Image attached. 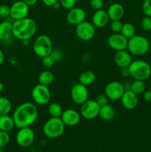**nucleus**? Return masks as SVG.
<instances>
[{
    "mask_svg": "<svg viewBox=\"0 0 151 152\" xmlns=\"http://www.w3.org/2000/svg\"><path fill=\"white\" fill-rule=\"evenodd\" d=\"M141 26L142 29L146 31H151V17L145 16L141 22Z\"/></svg>",
    "mask_w": 151,
    "mask_h": 152,
    "instance_id": "obj_34",
    "label": "nucleus"
},
{
    "mask_svg": "<svg viewBox=\"0 0 151 152\" xmlns=\"http://www.w3.org/2000/svg\"><path fill=\"white\" fill-rule=\"evenodd\" d=\"M130 76L135 80H147L151 75V67L149 64L144 60L132 61L128 67Z\"/></svg>",
    "mask_w": 151,
    "mask_h": 152,
    "instance_id": "obj_3",
    "label": "nucleus"
},
{
    "mask_svg": "<svg viewBox=\"0 0 151 152\" xmlns=\"http://www.w3.org/2000/svg\"><path fill=\"white\" fill-rule=\"evenodd\" d=\"M96 27L92 22L84 21L76 26V34L79 39L87 42L91 40L96 34Z\"/></svg>",
    "mask_w": 151,
    "mask_h": 152,
    "instance_id": "obj_8",
    "label": "nucleus"
},
{
    "mask_svg": "<svg viewBox=\"0 0 151 152\" xmlns=\"http://www.w3.org/2000/svg\"><path fill=\"white\" fill-rule=\"evenodd\" d=\"M123 23L121 20L112 21L110 24V29L113 33H120L122 28Z\"/></svg>",
    "mask_w": 151,
    "mask_h": 152,
    "instance_id": "obj_35",
    "label": "nucleus"
},
{
    "mask_svg": "<svg viewBox=\"0 0 151 152\" xmlns=\"http://www.w3.org/2000/svg\"><path fill=\"white\" fill-rule=\"evenodd\" d=\"M31 96L36 104L44 105L48 103L50 100L51 94L48 86L38 83L32 89Z\"/></svg>",
    "mask_w": 151,
    "mask_h": 152,
    "instance_id": "obj_7",
    "label": "nucleus"
},
{
    "mask_svg": "<svg viewBox=\"0 0 151 152\" xmlns=\"http://www.w3.org/2000/svg\"><path fill=\"white\" fill-rule=\"evenodd\" d=\"M63 111L62 105L58 102H52L47 108L48 114L51 117H61Z\"/></svg>",
    "mask_w": 151,
    "mask_h": 152,
    "instance_id": "obj_26",
    "label": "nucleus"
},
{
    "mask_svg": "<svg viewBox=\"0 0 151 152\" xmlns=\"http://www.w3.org/2000/svg\"><path fill=\"white\" fill-rule=\"evenodd\" d=\"M59 4L61 7L67 10H70L75 7L76 4V0H59Z\"/></svg>",
    "mask_w": 151,
    "mask_h": 152,
    "instance_id": "obj_33",
    "label": "nucleus"
},
{
    "mask_svg": "<svg viewBox=\"0 0 151 152\" xmlns=\"http://www.w3.org/2000/svg\"><path fill=\"white\" fill-rule=\"evenodd\" d=\"M35 140V133L30 127L19 129L16 135V142L19 146L26 148L32 145Z\"/></svg>",
    "mask_w": 151,
    "mask_h": 152,
    "instance_id": "obj_11",
    "label": "nucleus"
},
{
    "mask_svg": "<svg viewBox=\"0 0 151 152\" xmlns=\"http://www.w3.org/2000/svg\"><path fill=\"white\" fill-rule=\"evenodd\" d=\"M0 152H3V151H2V148H0Z\"/></svg>",
    "mask_w": 151,
    "mask_h": 152,
    "instance_id": "obj_46",
    "label": "nucleus"
},
{
    "mask_svg": "<svg viewBox=\"0 0 151 152\" xmlns=\"http://www.w3.org/2000/svg\"><path fill=\"white\" fill-rule=\"evenodd\" d=\"M38 116L36 105L30 102H25L18 105L13 113L15 127L22 129L30 127L36 123Z\"/></svg>",
    "mask_w": 151,
    "mask_h": 152,
    "instance_id": "obj_1",
    "label": "nucleus"
},
{
    "mask_svg": "<svg viewBox=\"0 0 151 152\" xmlns=\"http://www.w3.org/2000/svg\"><path fill=\"white\" fill-rule=\"evenodd\" d=\"M34 53L38 57H44L50 54L53 50V44L50 37L46 34H41L36 38L33 45Z\"/></svg>",
    "mask_w": 151,
    "mask_h": 152,
    "instance_id": "obj_6",
    "label": "nucleus"
},
{
    "mask_svg": "<svg viewBox=\"0 0 151 152\" xmlns=\"http://www.w3.org/2000/svg\"><path fill=\"white\" fill-rule=\"evenodd\" d=\"M120 74L122 77H130V71H129L128 68H120Z\"/></svg>",
    "mask_w": 151,
    "mask_h": 152,
    "instance_id": "obj_40",
    "label": "nucleus"
},
{
    "mask_svg": "<svg viewBox=\"0 0 151 152\" xmlns=\"http://www.w3.org/2000/svg\"><path fill=\"white\" fill-rule=\"evenodd\" d=\"M114 62L118 68H128L132 62L131 54L126 50L116 51L114 55Z\"/></svg>",
    "mask_w": 151,
    "mask_h": 152,
    "instance_id": "obj_18",
    "label": "nucleus"
},
{
    "mask_svg": "<svg viewBox=\"0 0 151 152\" xmlns=\"http://www.w3.org/2000/svg\"><path fill=\"white\" fill-rule=\"evenodd\" d=\"M107 44L113 50L119 51L127 48L128 39L121 33H113L108 37Z\"/></svg>",
    "mask_w": 151,
    "mask_h": 152,
    "instance_id": "obj_14",
    "label": "nucleus"
},
{
    "mask_svg": "<svg viewBox=\"0 0 151 152\" xmlns=\"http://www.w3.org/2000/svg\"><path fill=\"white\" fill-rule=\"evenodd\" d=\"M142 11L147 16L151 17V0H144L142 4Z\"/></svg>",
    "mask_w": 151,
    "mask_h": 152,
    "instance_id": "obj_36",
    "label": "nucleus"
},
{
    "mask_svg": "<svg viewBox=\"0 0 151 152\" xmlns=\"http://www.w3.org/2000/svg\"><path fill=\"white\" fill-rule=\"evenodd\" d=\"M99 116L105 121H110L115 117V108L110 104H107L101 107Z\"/></svg>",
    "mask_w": 151,
    "mask_h": 152,
    "instance_id": "obj_22",
    "label": "nucleus"
},
{
    "mask_svg": "<svg viewBox=\"0 0 151 152\" xmlns=\"http://www.w3.org/2000/svg\"><path fill=\"white\" fill-rule=\"evenodd\" d=\"M4 59H5V56H4V52L0 49V65H2L3 62H4Z\"/></svg>",
    "mask_w": 151,
    "mask_h": 152,
    "instance_id": "obj_44",
    "label": "nucleus"
},
{
    "mask_svg": "<svg viewBox=\"0 0 151 152\" xmlns=\"http://www.w3.org/2000/svg\"><path fill=\"white\" fill-rule=\"evenodd\" d=\"M54 80V74L49 70H45L39 74L38 77V82L40 84L47 86L53 83Z\"/></svg>",
    "mask_w": 151,
    "mask_h": 152,
    "instance_id": "obj_25",
    "label": "nucleus"
},
{
    "mask_svg": "<svg viewBox=\"0 0 151 152\" xmlns=\"http://www.w3.org/2000/svg\"><path fill=\"white\" fill-rule=\"evenodd\" d=\"M12 110V103L7 98L0 96V116L9 114Z\"/></svg>",
    "mask_w": 151,
    "mask_h": 152,
    "instance_id": "obj_27",
    "label": "nucleus"
},
{
    "mask_svg": "<svg viewBox=\"0 0 151 152\" xmlns=\"http://www.w3.org/2000/svg\"><path fill=\"white\" fill-rule=\"evenodd\" d=\"M107 13L110 20H121L124 15V8L119 3H113L108 7Z\"/></svg>",
    "mask_w": 151,
    "mask_h": 152,
    "instance_id": "obj_20",
    "label": "nucleus"
},
{
    "mask_svg": "<svg viewBox=\"0 0 151 152\" xmlns=\"http://www.w3.org/2000/svg\"><path fill=\"white\" fill-rule=\"evenodd\" d=\"M65 126L60 117H50L43 126V133L50 139L58 138L64 134Z\"/></svg>",
    "mask_w": 151,
    "mask_h": 152,
    "instance_id": "obj_4",
    "label": "nucleus"
},
{
    "mask_svg": "<svg viewBox=\"0 0 151 152\" xmlns=\"http://www.w3.org/2000/svg\"><path fill=\"white\" fill-rule=\"evenodd\" d=\"M90 5L94 10H99L103 7L104 1L103 0H90Z\"/></svg>",
    "mask_w": 151,
    "mask_h": 152,
    "instance_id": "obj_39",
    "label": "nucleus"
},
{
    "mask_svg": "<svg viewBox=\"0 0 151 152\" xmlns=\"http://www.w3.org/2000/svg\"><path fill=\"white\" fill-rule=\"evenodd\" d=\"M50 54L54 58L56 62H59V61H61L63 59V52H62V50L59 48H53Z\"/></svg>",
    "mask_w": 151,
    "mask_h": 152,
    "instance_id": "obj_38",
    "label": "nucleus"
},
{
    "mask_svg": "<svg viewBox=\"0 0 151 152\" xmlns=\"http://www.w3.org/2000/svg\"><path fill=\"white\" fill-rule=\"evenodd\" d=\"M125 87L118 81L110 82L105 88V94L108 99L113 101L120 100L125 91Z\"/></svg>",
    "mask_w": 151,
    "mask_h": 152,
    "instance_id": "obj_10",
    "label": "nucleus"
},
{
    "mask_svg": "<svg viewBox=\"0 0 151 152\" xmlns=\"http://www.w3.org/2000/svg\"><path fill=\"white\" fill-rule=\"evenodd\" d=\"M120 33L124 37H125L127 39H129L133 36L136 35V28L133 24L127 22V23L123 24L122 28H121V31Z\"/></svg>",
    "mask_w": 151,
    "mask_h": 152,
    "instance_id": "obj_28",
    "label": "nucleus"
},
{
    "mask_svg": "<svg viewBox=\"0 0 151 152\" xmlns=\"http://www.w3.org/2000/svg\"><path fill=\"white\" fill-rule=\"evenodd\" d=\"M10 6L7 4H0V17L7 19L10 17Z\"/></svg>",
    "mask_w": 151,
    "mask_h": 152,
    "instance_id": "obj_32",
    "label": "nucleus"
},
{
    "mask_svg": "<svg viewBox=\"0 0 151 152\" xmlns=\"http://www.w3.org/2000/svg\"><path fill=\"white\" fill-rule=\"evenodd\" d=\"M96 80V74L93 71L87 70L81 73L78 77V83L85 86H90Z\"/></svg>",
    "mask_w": 151,
    "mask_h": 152,
    "instance_id": "obj_24",
    "label": "nucleus"
},
{
    "mask_svg": "<svg viewBox=\"0 0 151 152\" xmlns=\"http://www.w3.org/2000/svg\"><path fill=\"white\" fill-rule=\"evenodd\" d=\"M144 99L147 102H151V90L145 91L144 92Z\"/></svg>",
    "mask_w": 151,
    "mask_h": 152,
    "instance_id": "obj_42",
    "label": "nucleus"
},
{
    "mask_svg": "<svg viewBox=\"0 0 151 152\" xmlns=\"http://www.w3.org/2000/svg\"><path fill=\"white\" fill-rule=\"evenodd\" d=\"M145 88H146V85H145L144 81L134 80V82H133L130 85V90L138 95L144 93L145 91Z\"/></svg>",
    "mask_w": 151,
    "mask_h": 152,
    "instance_id": "obj_29",
    "label": "nucleus"
},
{
    "mask_svg": "<svg viewBox=\"0 0 151 152\" xmlns=\"http://www.w3.org/2000/svg\"><path fill=\"white\" fill-rule=\"evenodd\" d=\"M150 90H151V89H150Z\"/></svg>",
    "mask_w": 151,
    "mask_h": 152,
    "instance_id": "obj_48",
    "label": "nucleus"
},
{
    "mask_svg": "<svg viewBox=\"0 0 151 152\" xmlns=\"http://www.w3.org/2000/svg\"><path fill=\"white\" fill-rule=\"evenodd\" d=\"M15 127L13 117L9 114L0 116V131L10 132Z\"/></svg>",
    "mask_w": 151,
    "mask_h": 152,
    "instance_id": "obj_23",
    "label": "nucleus"
},
{
    "mask_svg": "<svg viewBox=\"0 0 151 152\" xmlns=\"http://www.w3.org/2000/svg\"><path fill=\"white\" fill-rule=\"evenodd\" d=\"M10 135L8 132L0 131V148H4L8 145L10 142Z\"/></svg>",
    "mask_w": 151,
    "mask_h": 152,
    "instance_id": "obj_30",
    "label": "nucleus"
},
{
    "mask_svg": "<svg viewBox=\"0 0 151 152\" xmlns=\"http://www.w3.org/2000/svg\"><path fill=\"white\" fill-rule=\"evenodd\" d=\"M41 62H42V65H44L45 68H50L55 65V63H56V62L54 59V58L51 56V54H49L47 55V56L42 57Z\"/></svg>",
    "mask_w": 151,
    "mask_h": 152,
    "instance_id": "obj_31",
    "label": "nucleus"
},
{
    "mask_svg": "<svg viewBox=\"0 0 151 152\" xmlns=\"http://www.w3.org/2000/svg\"><path fill=\"white\" fill-rule=\"evenodd\" d=\"M29 10L30 7L27 5L22 0L16 1L10 5V17L13 21L24 19L28 17Z\"/></svg>",
    "mask_w": 151,
    "mask_h": 152,
    "instance_id": "obj_13",
    "label": "nucleus"
},
{
    "mask_svg": "<svg viewBox=\"0 0 151 152\" xmlns=\"http://www.w3.org/2000/svg\"><path fill=\"white\" fill-rule=\"evenodd\" d=\"M121 105L127 110H133L137 107L139 103L138 95L131 90H125L122 96L120 99Z\"/></svg>",
    "mask_w": 151,
    "mask_h": 152,
    "instance_id": "obj_17",
    "label": "nucleus"
},
{
    "mask_svg": "<svg viewBox=\"0 0 151 152\" xmlns=\"http://www.w3.org/2000/svg\"><path fill=\"white\" fill-rule=\"evenodd\" d=\"M67 21L70 25L76 26L78 24L85 21L86 12L81 7H74L70 9L67 14Z\"/></svg>",
    "mask_w": 151,
    "mask_h": 152,
    "instance_id": "obj_16",
    "label": "nucleus"
},
{
    "mask_svg": "<svg viewBox=\"0 0 151 152\" xmlns=\"http://www.w3.org/2000/svg\"><path fill=\"white\" fill-rule=\"evenodd\" d=\"M100 108L101 107L98 105L96 100L87 99L86 102L81 105L80 114L85 120H93L99 115Z\"/></svg>",
    "mask_w": 151,
    "mask_h": 152,
    "instance_id": "obj_9",
    "label": "nucleus"
},
{
    "mask_svg": "<svg viewBox=\"0 0 151 152\" xmlns=\"http://www.w3.org/2000/svg\"><path fill=\"white\" fill-rule=\"evenodd\" d=\"M37 31L36 22L28 17L15 20L13 22V36L21 41L30 39Z\"/></svg>",
    "mask_w": 151,
    "mask_h": 152,
    "instance_id": "obj_2",
    "label": "nucleus"
},
{
    "mask_svg": "<svg viewBox=\"0 0 151 152\" xmlns=\"http://www.w3.org/2000/svg\"><path fill=\"white\" fill-rule=\"evenodd\" d=\"M1 41L0 40V47H1Z\"/></svg>",
    "mask_w": 151,
    "mask_h": 152,
    "instance_id": "obj_47",
    "label": "nucleus"
},
{
    "mask_svg": "<svg viewBox=\"0 0 151 152\" xmlns=\"http://www.w3.org/2000/svg\"><path fill=\"white\" fill-rule=\"evenodd\" d=\"M4 84H3L1 82H0V93L1 92L3 91V90H4Z\"/></svg>",
    "mask_w": 151,
    "mask_h": 152,
    "instance_id": "obj_45",
    "label": "nucleus"
},
{
    "mask_svg": "<svg viewBox=\"0 0 151 152\" xmlns=\"http://www.w3.org/2000/svg\"><path fill=\"white\" fill-rule=\"evenodd\" d=\"M110 19L107 13L103 9L95 10V13L92 16V23L96 28H104L107 25Z\"/></svg>",
    "mask_w": 151,
    "mask_h": 152,
    "instance_id": "obj_19",
    "label": "nucleus"
},
{
    "mask_svg": "<svg viewBox=\"0 0 151 152\" xmlns=\"http://www.w3.org/2000/svg\"><path fill=\"white\" fill-rule=\"evenodd\" d=\"M150 42L146 37L141 35H135L128 39L127 50L130 54L134 56H142L148 51Z\"/></svg>",
    "mask_w": 151,
    "mask_h": 152,
    "instance_id": "obj_5",
    "label": "nucleus"
},
{
    "mask_svg": "<svg viewBox=\"0 0 151 152\" xmlns=\"http://www.w3.org/2000/svg\"><path fill=\"white\" fill-rule=\"evenodd\" d=\"M81 114L78 111L73 108L64 110L60 118L62 119L64 124L67 126H76L79 123L81 120Z\"/></svg>",
    "mask_w": 151,
    "mask_h": 152,
    "instance_id": "obj_15",
    "label": "nucleus"
},
{
    "mask_svg": "<svg viewBox=\"0 0 151 152\" xmlns=\"http://www.w3.org/2000/svg\"><path fill=\"white\" fill-rule=\"evenodd\" d=\"M22 1H23L27 5L30 7V6L35 5V4L37 3V1H38V0H22Z\"/></svg>",
    "mask_w": 151,
    "mask_h": 152,
    "instance_id": "obj_43",
    "label": "nucleus"
},
{
    "mask_svg": "<svg viewBox=\"0 0 151 152\" xmlns=\"http://www.w3.org/2000/svg\"><path fill=\"white\" fill-rule=\"evenodd\" d=\"M13 36V22L7 20L0 22V40L7 41Z\"/></svg>",
    "mask_w": 151,
    "mask_h": 152,
    "instance_id": "obj_21",
    "label": "nucleus"
},
{
    "mask_svg": "<svg viewBox=\"0 0 151 152\" xmlns=\"http://www.w3.org/2000/svg\"><path fill=\"white\" fill-rule=\"evenodd\" d=\"M70 96L76 104L81 105L88 99L89 91L87 86L79 83H76L71 88Z\"/></svg>",
    "mask_w": 151,
    "mask_h": 152,
    "instance_id": "obj_12",
    "label": "nucleus"
},
{
    "mask_svg": "<svg viewBox=\"0 0 151 152\" xmlns=\"http://www.w3.org/2000/svg\"><path fill=\"white\" fill-rule=\"evenodd\" d=\"M96 102H97L98 105H99L100 107L104 106V105H107L108 104V101H109V99H108L107 96H106L105 93L104 94H101L98 95L96 98Z\"/></svg>",
    "mask_w": 151,
    "mask_h": 152,
    "instance_id": "obj_37",
    "label": "nucleus"
},
{
    "mask_svg": "<svg viewBox=\"0 0 151 152\" xmlns=\"http://www.w3.org/2000/svg\"><path fill=\"white\" fill-rule=\"evenodd\" d=\"M43 4L47 7H53L58 2V0H41Z\"/></svg>",
    "mask_w": 151,
    "mask_h": 152,
    "instance_id": "obj_41",
    "label": "nucleus"
}]
</instances>
